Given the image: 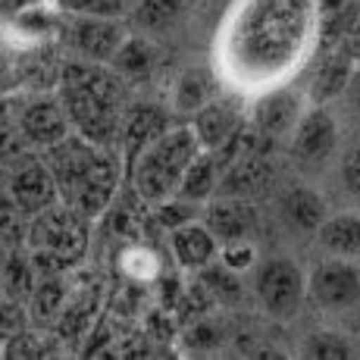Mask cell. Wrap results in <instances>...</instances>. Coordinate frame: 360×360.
Listing matches in <instances>:
<instances>
[{"label":"cell","mask_w":360,"mask_h":360,"mask_svg":"<svg viewBox=\"0 0 360 360\" xmlns=\"http://www.w3.org/2000/svg\"><path fill=\"white\" fill-rule=\"evenodd\" d=\"M60 103L69 126L94 144L120 141L122 113H126V85L122 75L107 63L75 60L60 72Z\"/></svg>","instance_id":"obj_1"},{"label":"cell","mask_w":360,"mask_h":360,"mask_svg":"<svg viewBox=\"0 0 360 360\" xmlns=\"http://www.w3.org/2000/svg\"><path fill=\"white\" fill-rule=\"evenodd\" d=\"M47 150V166L57 179L60 200L88 219L101 217L120 188V160L110 144H94L79 131H69Z\"/></svg>","instance_id":"obj_2"},{"label":"cell","mask_w":360,"mask_h":360,"mask_svg":"<svg viewBox=\"0 0 360 360\" xmlns=\"http://www.w3.org/2000/svg\"><path fill=\"white\" fill-rule=\"evenodd\" d=\"M200 144L195 138L191 126L163 129L154 141H148L135 157L129 160L131 166V185L144 200L160 204L179 191L188 163L198 157Z\"/></svg>","instance_id":"obj_3"},{"label":"cell","mask_w":360,"mask_h":360,"mask_svg":"<svg viewBox=\"0 0 360 360\" xmlns=\"http://www.w3.org/2000/svg\"><path fill=\"white\" fill-rule=\"evenodd\" d=\"M88 223L91 219L82 217L79 210H72L63 200L34 213V217H29V226H25V241L32 248V257L51 263V266L79 263L88 251V238H91Z\"/></svg>","instance_id":"obj_4"},{"label":"cell","mask_w":360,"mask_h":360,"mask_svg":"<svg viewBox=\"0 0 360 360\" xmlns=\"http://www.w3.org/2000/svg\"><path fill=\"white\" fill-rule=\"evenodd\" d=\"M254 295L260 307L276 320H292L307 297V276L301 273L295 260L288 257H266L257 263L254 276Z\"/></svg>","instance_id":"obj_5"},{"label":"cell","mask_w":360,"mask_h":360,"mask_svg":"<svg viewBox=\"0 0 360 360\" xmlns=\"http://www.w3.org/2000/svg\"><path fill=\"white\" fill-rule=\"evenodd\" d=\"M307 295L320 310H348L360 301V266L351 257H329L307 276Z\"/></svg>","instance_id":"obj_6"},{"label":"cell","mask_w":360,"mask_h":360,"mask_svg":"<svg viewBox=\"0 0 360 360\" xmlns=\"http://www.w3.org/2000/svg\"><path fill=\"white\" fill-rule=\"evenodd\" d=\"M292 157L301 169H320L338 148V126L326 103H314L304 110L297 126L292 129Z\"/></svg>","instance_id":"obj_7"},{"label":"cell","mask_w":360,"mask_h":360,"mask_svg":"<svg viewBox=\"0 0 360 360\" xmlns=\"http://www.w3.org/2000/svg\"><path fill=\"white\" fill-rule=\"evenodd\" d=\"M72 51L88 63H113L120 47L126 44L129 32L122 19H101V16H75L66 32Z\"/></svg>","instance_id":"obj_8"},{"label":"cell","mask_w":360,"mask_h":360,"mask_svg":"<svg viewBox=\"0 0 360 360\" xmlns=\"http://www.w3.org/2000/svg\"><path fill=\"white\" fill-rule=\"evenodd\" d=\"M6 191H10V198L16 200V207L25 217H34V213L47 210V207H53L60 200L57 179H53L51 166L41 160H29L19 169H13L10 179H6Z\"/></svg>","instance_id":"obj_9"},{"label":"cell","mask_w":360,"mask_h":360,"mask_svg":"<svg viewBox=\"0 0 360 360\" xmlns=\"http://www.w3.org/2000/svg\"><path fill=\"white\" fill-rule=\"evenodd\" d=\"M16 126H19L22 141L38 144V148H53V144L63 141L69 131H72L60 98L57 101L32 98L29 103H22V110H19V116H16Z\"/></svg>","instance_id":"obj_10"},{"label":"cell","mask_w":360,"mask_h":360,"mask_svg":"<svg viewBox=\"0 0 360 360\" xmlns=\"http://www.w3.org/2000/svg\"><path fill=\"white\" fill-rule=\"evenodd\" d=\"M245 129L241 122V110L232 101H207L191 113V131H195L200 150H219L229 141L238 138Z\"/></svg>","instance_id":"obj_11"},{"label":"cell","mask_w":360,"mask_h":360,"mask_svg":"<svg viewBox=\"0 0 360 360\" xmlns=\"http://www.w3.org/2000/svg\"><path fill=\"white\" fill-rule=\"evenodd\" d=\"M204 226L213 232L219 245L235 238H251L254 226H257V210L248 204V198L219 195L217 200H207Z\"/></svg>","instance_id":"obj_12"},{"label":"cell","mask_w":360,"mask_h":360,"mask_svg":"<svg viewBox=\"0 0 360 360\" xmlns=\"http://www.w3.org/2000/svg\"><path fill=\"white\" fill-rule=\"evenodd\" d=\"M301 101L292 91H269L254 103L251 122L260 138H288L297 126V120H301Z\"/></svg>","instance_id":"obj_13"},{"label":"cell","mask_w":360,"mask_h":360,"mask_svg":"<svg viewBox=\"0 0 360 360\" xmlns=\"http://www.w3.org/2000/svg\"><path fill=\"white\" fill-rule=\"evenodd\" d=\"M169 248H172L176 263L179 266H185V269L210 266V263L217 260V254H219V241L213 238V232L207 229L200 219H191V223L169 229Z\"/></svg>","instance_id":"obj_14"},{"label":"cell","mask_w":360,"mask_h":360,"mask_svg":"<svg viewBox=\"0 0 360 360\" xmlns=\"http://www.w3.org/2000/svg\"><path fill=\"white\" fill-rule=\"evenodd\" d=\"M279 210H282V219L288 226H295L297 232H316L323 219L329 217L326 200L316 195L314 188H307V185L285 188V195L279 198Z\"/></svg>","instance_id":"obj_15"},{"label":"cell","mask_w":360,"mask_h":360,"mask_svg":"<svg viewBox=\"0 0 360 360\" xmlns=\"http://www.w3.org/2000/svg\"><path fill=\"white\" fill-rule=\"evenodd\" d=\"M314 235L323 251H329L332 257H360V213L326 217Z\"/></svg>","instance_id":"obj_16"},{"label":"cell","mask_w":360,"mask_h":360,"mask_svg":"<svg viewBox=\"0 0 360 360\" xmlns=\"http://www.w3.org/2000/svg\"><path fill=\"white\" fill-rule=\"evenodd\" d=\"M219 176H223V169H219L217 154L213 150H198V157L188 163L182 182H179L176 195L185 200H195V204H207V200L217 195Z\"/></svg>","instance_id":"obj_17"},{"label":"cell","mask_w":360,"mask_h":360,"mask_svg":"<svg viewBox=\"0 0 360 360\" xmlns=\"http://www.w3.org/2000/svg\"><path fill=\"white\" fill-rule=\"evenodd\" d=\"M166 126V116L157 107H148V103H138V107H129L122 113V126H120V141L126 144L129 160L144 148L148 141H154Z\"/></svg>","instance_id":"obj_18"},{"label":"cell","mask_w":360,"mask_h":360,"mask_svg":"<svg viewBox=\"0 0 360 360\" xmlns=\"http://www.w3.org/2000/svg\"><path fill=\"white\" fill-rule=\"evenodd\" d=\"M66 301H69V285L57 269H51V273H44L41 279H34L32 295H29V314L41 323H51L63 314Z\"/></svg>","instance_id":"obj_19"},{"label":"cell","mask_w":360,"mask_h":360,"mask_svg":"<svg viewBox=\"0 0 360 360\" xmlns=\"http://www.w3.org/2000/svg\"><path fill=\"white\" fill-rule=\"evenodd\" d=\"M351 72H354V60L345 51L332 53L326 63L316 69L314 82H310V98H314V103H326L332 98H338V94H345V88H348V82H351Z\"/></svg>","instance_id":"obj_20"},{"label":"cell","mask_w":360,"mask_h":360,"mask_svg":"<svg viewBox=\"0 0 360 360\" xmlns=\"http://www.w3.org/2000/svg\"><path fill=\"white\" fill-rule=\"evenodd\" d=\"M110 66L120 75H144L154 69V47L141 38H126V44L120 47Z\"/></svg>","instance_id":"obj_21"},{"label":"cell","mask_w":360,"mask_h":360,"mask_svg":"<svg viewBox=\"0 0 360 360\" xmlns=\"http://www.w3.org/2000/svg\"><path fill=\"white\" fill-rule=\"evenodd\" d=\"M304 354L314 357V360H348V357H354V345H351V338L326 329V332H314V335H307V342H304Z\"/></svg>","instance_id":"obj_22"},{"label":"cell","mask_w":360,"mask_h":360,"mask_svg":"<svg viewBox=\"0 0 360 360\" xmlns=\"http://www.w3.org/2000/svg\"><path fill=\"white\" fill-rule=\"evenodd\" d=\"M57 354V338L44 335V332L19 329L6 342V357H51Z\"/></svg>","instance_id":"obj_23"},{"label":"cell","mask_w":360,"mask_h":360,"mask_svg":"<svg viewBox=\"0 0 360 360\" xmlns=\"http://www.w3.org/2000/svg\"><path fill=\"white\" fill-rule=\"evenodd\" d=\"M69 16H101V19H122L131 13L135 0H60Z\"/></svg>","instance_id":"obj_24"},{"label":"cell","mask_w":360,"mask_h":360,"mask_svg":"<svg viewBox=\"0 0 360 360\" xmlns=\"http://www.w3.org/2000/svg\"><path fill=\"white\" fill-rule=\"evenodd\" d=\"M25 226H29V217L19 210L10 191L4 188V195H0V241H10V245L25 241Z\"/></svg>","instance_id":"obj_25"},{"label":"cell","mask_w":360,"mask_h":360,"mask_svg":"<svg viewBox=\"0 0 360 360\" xmlns=\"http://www.w3.org/2000/svg\"><path fill=\"white\" fill-rule=\"evenodd\" d=\"M179 13V0H135L131 16L144 25V29H163L166 22H172Z\"/></svg>","instance_id":"obj_26"},{"label":"cell","mask_w":360,"mask_h":360,"mask_svg":"<svg viewBox=\"0 0 360 360\" xmlns=\"http://www.w3.org/2000/svg\"><path fill=\"white\" fill-rule=\"evenodd\" d=\"M217 260L223 263L226 269H232V273H248L251 266H257V251H254L251 238H235V241H226V245H219V254Z\"/></svg>","instance_id":"obj_27"},{"label":"cell","mask_w":360,"mask_h":360,"mask_svg":"<svg viewBox=\"0 0 360 360\" xmlns=\"http://www.w3.org/2000/svg\"><path fill=\"white\" fill-rule=\"evenodd\" d=\"M157 207H160V210H157L160 223L166 226V229H176V226H185V223H191V219H198L204 204H195V200H185V198L172 195V198L160 200Z\"/></svg>","instance_id":"obj_28"},{"label":"cell","mask_w":360,"mask_h":360,"mask_svg":"<svg viewBox=\"0 0 360 360\" xmlns=\"http://www.w3.org/2000/svg\"><path fill=\"white\" fill-rule=\"evenodd\" d=\"M207 101H210V82H207L200 72H191L179 82V107L182 110L195 113V110L204 107Z\"/></svg>","instance_id":"obj_29"},{"label":"cell","mask_w":360,"mask_h":360,"mask_svg":"<svg viewBox=\"0 0 360 360\" xmlns=\"http://www.w3.org/2000/svg\"><path fill=\"white\" fill-rule=\"evenodd\" d=\"M342 185H345V191L360 204V144L351 148L348 154L342 157Z\"/></svg>","instance_id":"obj_30"},{"label":"cell","mask_w":360,"mask_h":360,"mask_svg":"<svg viewBox=\"0 0 360 360\" xmlns=\"http://www.w3.org/2000/svg\"><path fill=\"white\" fill-rule=\"evenodd\" d=\"M22 148V135H19V126H10V122H0V160L13 157Z\"/></svg>","instance_id":"obj_31"},{"label":"cell","mask_w":360,"mask_h":360,"mask_svg":"<svg viewBox=\"0 0 360 360\" xmlns=\"http://www.w3.org/2000/svg\"><path fill=\"white\" fill-rule=\"evenodd\" d=\"M188 342L195 345V348H210V345L219 342V335H217V329H213L210 323H200V326H195L188 332Z\"/></svg>","instance_id":"obj_32"},{"label":"cell","mask_w":360,"mask_h":360,"mask_svg":"<svg viewBox=\"0 0 360 360\" xmlns=\"http://www.w3.org/2000/svg\"><path fill=\"white\" fill-rule=\"evenodd\" d=\"M345 94H348L354 110L360 113V66H354V72H351V82H348V88H345Z\"/></svg>","instance_id":"obj_33"},{"label":"cell","mask_w":360,"mask_h":360,"mask_svg":"<svg viewBox=\"0 0 360 360\" xmlns=\"http://www.w3.org/2000/svg\"><path fill=\"white\" fill-rule=\"evenodd\" d=\"M34 0H0V13H6V16H16V13L29 10Z\"/></svg>","instance_id":"obj_34"},{"label":"cell","mask_w":360,"mask_h":360,"mask_svg":"<svg viewBox=\"0 0 360 360\" xmlns=\"http://www.w3.org/2000/svg\"><path fill=\"white\" fill-rule=\"evenodd\" d=\"M316 4H320L326 13H338V10H345L351 0H316Z\"/></svg>","instance_id":"obj_35"},{"label":"cell","mask_w":360,"mask_h":360,"mask_svg":"<svg viewBox=\"0 0 360 360\" xmlns=\"http://www.w3.org/2000/svg\"><path fill=\"white\" fill-rule=\"evenodd\" d=\"M0 295H4V279H0Z\"/></svg>","instance_id":"obj_36"}]
</instances>
